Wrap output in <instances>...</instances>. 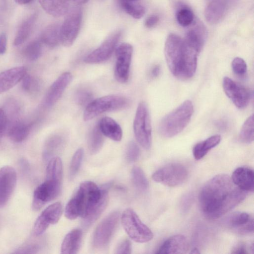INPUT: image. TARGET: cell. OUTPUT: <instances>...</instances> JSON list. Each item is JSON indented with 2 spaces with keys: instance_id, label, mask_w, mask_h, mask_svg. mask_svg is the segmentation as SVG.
<instances>
[{
  "instance_id": "obj_1",
  "label": "cell",
  "mask_w": 254,
  "mask_h": 254,
  "mask_svg": "<svg viewBox=\"0 0 254 254\" xmlns=\"http://www.w3.org/2000/svg\"><path fill=\"white\" fill-rule=\"evenodd\" d=\"M245 191L233 182L226 174H219L209 180L201 189L199 196L200 209L209 219L221 217L242 202Z\"/></svg>"
},
{
  "instance_id": "obj_2",
  "label": "cell",
  "mask_w": 254,
  "mask_h": 254,
  "mask_svg": "<svg viewBox=\"0 0 254 254\" xmlns=\"http://www.w3.org/2000/svg\"><path fill=\"white\" fill-rule=\"evenodd\" d=\"M199 52L180 36L170 34L164 47L166 63L172 73L177 78L185 80L195 73Z\"/></svg>"
},
{
  "instance_id": "obj_3",
  "label": "cell",
  "mask_w": 254,
  "mask_h": 254,
  "mask_svg": "<svg viewBox=\"0 0 254 254\" xmlns=\"http://www.w3.org/2000/svg\"><path fill=\"white\" fill-rule=\"evenodd\" d=\"M107 187L101 189L91 181L80 184L75 194L78 201L84 228L90 227L106 208L109 200Z\"/></svg>"
},
{
  "instance_id": "obj_4",
  "label": "cell",
  "mask_w": 254,
  "mask_h": 254,
  "mask_svg": "<svg viewBox=\"0 0 254 254\" xmlns=\"http://www.w3.org/2000/svg\"><path fill=\"white\" fill-rule=\"evenodd\" d=\"M193 113V106L186 100L165 116L159 125V131L164 137L170 138L180 133L188 125Z\"/></svg>"
},
{
  "instance_id": "obj_5",
  "label": "cell",
  "mask_w": 254,
  "mask_h": 254,
  "mask_svg": "<svg viewBox=\"0 0 254 254\" xmlns=\"http://www.w3.org/2000/svg\"><path fill=\"white\" fill-rule=\"evenodd\" d=\"M129 104V99L121 95H110L99 97L87 105L83 118L85 121H90L102 113L125 109Z\"/></svg>"
},
{
  "instance_id": "obj_6",
  "label": "cell",
  "mask_w": 254,
  "mask_h": 254,
  "mask_svg": "<svg viewBox=\"0 0 254 254\" xmlns=\"http://www.w3.org/2000/svg\"><path fill=\"white\" fill-rule=\"evenodd\" d=\"M121 222L128 236L137 243H146L153 238L151 230L141 221L136 213L130 208L123 211Z\"/></svg>"
},
{
  "instance_id": "obj_7",
  "label": "cell",
  "mask_w": 254,
  "mask_h": 254,
  "mask_svg": "<svg viewBox=\"0 0 254 254\" xmlns=\"http://www.w3.org/2000/svg\"><path fill=\"white\" fill-rule=\"evenodd\" d=\"M133 131L138 143L144 149L151 145L152 127L148 106L140 102L137 108L133 124Z\"/></svg>"
},
{
  "instance_id": "obj_8",
  "label": "cell",
  "mask_w": 254,
  "mask_h": 254,
  "mask_svg": "<svg viewBox=\"0 0 254 254\" xmlns=\"http://www.w3.org/2000/svg\"><path fill=\"white\" fill-rule=\"evenodd\" d=\"M82 17L81 8L74 6L69 8L60 27L61 44L64 47L71 46L80 31Z\"/></svg>"
},
{
  "instance_id": "obj_9",
  "label": "cell",
  "mask_w": 254,
  "mask_h": 254,
  "mask_svg": "<svg viewBox=\"0 0 254 254\" xmlns=\"http://www.w3.org/2000/svg\"><path fill=\"white\" fill-rule=\"evenodd\" d=\"M120 218L118 211H114L104 218L94 231L92 244L96 249H102L109 244L117 227Z\"/></svg>"
},
{
  "instance_id": "obj_10",
  "label": "cell",
  "mask_w": 254,
  "mask_h": 254,
  "mask_svg": "<svg viewBox=\"0 0 254 254\" xmlns=\"http://www.w3.org/2000/svg\"><path fill=\"white\" fill-rule=\"evenodd\" d=\"M188 172L186 168L180 163H170L155 172L152 179L165 186L174 187L180 186L187 180Z\"/></svg>"
},
{
  "instance_id": "obj_11",
  "label": "cell",
  "mask_w": 254,
  "mask_h": 254,
  "mask_svg": "<svg viewBox=\"0 0 254 254\" xmlns=\"http://www.w3.org/2000/svg\"><path fill=\"white\" fill-rule=\"evenodd\" d=\"M61 190V181L46 179L34 191L33 209L35 210L40 209L47 203L56 198L60 194Z\"/></svg>"
},
{
  "instance_id": "obj_12",
  "label": "cell",
  "mask_w": 254,
  "mask_h": 254,
  "mask_svg": "<svg viewBox=\"0 0 254 254\" xmlns=\"http://www.w3.org/2000/svg\"><path fill=\"white\" fill-rule=\"evenodd\" d=\"M132 53V46L127 43H122L115 50L114 74L116 80L120 83L128 81Z\"/></svg>"
},
{
  "instance_id": "obj_13",
  "label": "cell",
  "mask_w": 254,
  "mask_h": 254,
  "mask_svg": "<svg viewBox=\"0 0 254 254\" xmlns=\"http://www.w3.org/2000/svg\"><path fill=\"white\" fill-rule=\"evenodd\" d=\"M121 36V31L111 34L97 48L85 58L84 62L89 64H96L107 61L116 50Z\"/></svg>"
},
{
  "instance_id": "obj_14",
  "label": "cell",
  "mask_w": 254,
  "mask_h": 254,
  "mask_svg": "<svg viewBox=\"0 0 254 254\" xmlns=\"http://www.w3.org/2000/svg\"><path fill=\"white\" fill-rule=\"evenodd\" d=\"M222 84L226 95L238 108L248 106L251 98L249 89L227 76L224 77Z\"/></svg>"
},
{
  "instance_id": "obj_15",
  "label": "cell",
  "mask_w": 254,
  "mask_h": 254,
  "mask_svg": "<svg viewBox=\"0 0 254 254\" xmlns=\"http://www.w3.org/2000/svg\"><path fill=\"white\" fill-rule=\"evenodd\" d=\"M63 207L59 202H55L47 207L36 219L33 232L36 236L43 234L50 225L57 223L62 215Z\"/></svg>"
},
{
  "instance_id": "obj_16",
  "label": "cell",
  "mask_w": 254,
  "mask_h": 254,
  "mask_svg": "<svg viewBox=\"0 0 254 254\" xmlns=\"http://www.w3.org/2000/svg\"><path fill=\"white\" fill-rule=\"evenodd\" d=\"M17 174L11 166L0 168V207L4 206L10 199L16 186Z\"/></svg>"
},
{
  "instance_id": "obj_17",
  "label": "cell",
  "mask_w": 254,
  "mask_h": 254,
  "mask_svg": "<svg viewBox=\"0 0 254 254\" xmlns=\"http://www.w3.org/2000/svg\"><path fill=\"white\" fill-rule=\"evenodd\" d=\"M72 78V74L69 72H64L52 84L44 99V103L46 107H51L56 103L71 81Z\"/></svg>"
},
{
  "instance_id": "obj_18",
  "label": "cell",
  "mask_w": 254,
  "mask_h": 254,
  "mask_svg": "<svg viewBox=\"0 0 254 254\" xmlns=\"http://www.w3.org/2000/svg\"><path fill=\"white\" fill-rule=\"evenodd\" d=\"M254 217L245 212H236L231 214L227 219V224L235 232L247 235L254 232Z\"/></svg>"
},
{
  "instance_id": "obj_19",
  "label": "cell",
  "mask_w": 254,
  "mask_h": 254,
  "mask_svg": "<svg viewBox=\"0 0 254 254\" xmlns=\"http://www.w3.org/2000/svg\"><path fill=\"white\" fill-rule=\"evenodd\" d=\"M237 1V0H212L205 8V19L209 23H217Z\"/></svg>"
},
{
  "instance_id": "obj_20",
  "label": "cell",
  "mask_w": 254,
  "mask_h": 254,
  "mask_svg": "<svg viewBox=\"0 0 254 254\" xmlns=\"http://www.w3.org/2000/svg\"><path fill=\"white\" fill-rule=\"evenodd\" d=\"M24 66H17L6 69L0 73V94L5 92L22 80L26 74Z\"/></svg>"
},
{
  "instance_id": "obj_21",
  "label": "cell",
  "mask_w": 254,
  "mask_h": 254,
  "mask_svg": "<svg viewBox=\"0 0 254 254\" xmlns=\"http://www.w3.org/2000/svg\"><path fill=\"white\" fill-rule=\"evenodd\" d=\"M231 179L233 182L241 190L247 192L254 190V173L248 167L237 168L233 172Z\"/></svg>"
},
{
  "instance_id": "obj_22",
  "label": "cell",
  "mask_w": 254,
  "mask_h": 254,
  "mask_svg": "<svg viewBox=\"0 0 254 254\" xmlns=\"http://www.w3.org/2000/svg\"><path fill=\"white\" fill-rule=\"evenodd\" d=\"M189 249L186 238L176 235L166 240L156 252L157 254H185Z\"/></svg>"
},
{
  "instance_id": "obj_23",
  "label": "cell",
  "mask_w": 254,
  "mask_h": 254,
  "mask_svg": "<svg viewBox=\"0 0 254 254\" xmlns=\"http://www.w3.org/2000/svg\"><path fill=\"white\" fill-rule=\"evenodd\" d=\"M99 128L104 135L115 141H120L123 137V130L120 126L112 118H102L98 124Z\"/></svg>"
},
{
  "instance_id": "obj_24",
  "label": "cell",
  "mask_w": 254,
  "mask_h": 254,
  "mask_svg": "<svg viewBox=\"0 0 254 254\" xmlns=\"http://www.w3.org/2000/svg\"><path fill=\"white\" fill-rule=\"evenodd\" d=\"M82 236V231L78 229H73L67 233L61 245V253L76 254L80 247Z\"/></svg>"
},
{
  "instance_id": "obj_25",
  "label": "cell",
  "mask_w": 254,
  "mask_h": 254,
  "mask_svg": "<svg viewBox=\"0 0 254 254\" xmlns=\"http://www.w3.org/2000/svg\"><path fill=\"white\" fill-rule=\"evenodd\" d=\"M206 37L205 27L200 23H197L187 33L186 42L196 49L199 53L202 49Z\"/></svg>"
},
{
  "instance_id": "obj_26",
  "label": "cell",
  "mask_w": 254,
  "mask_h": 254,
  "mask_svg": "<svg viewBox=\"0 0 254 254\" xmlns=\"http://www.w3.org/2000/svg\"><path fill=\"white\" fill-rule=\"evenodd\" d=\"M39 2L46 12L56 17L65 15L69 9L67 0H39Z\"/></svg>"
},
{
  "instance_id": "obj_27",
  "label": "cell",
  "mask_w": 254,
  "mask_h": 254,
  "mask_svg": "<svg viewBox=\"0 0 254 254\" xmlns=\"http://www.w3.org/2000/svg\"><path fill=\"white\" fill-rule=\"evenodd\" d=\"M32 126L31 123L17 121L10 125L6 134L13 141L21 142L27 137Z\"/></svg>"
},
{
  "instance_id": "obj_28",
  "label": "cell",
  "mask_w": 254,
  "mask_h": 254,
  "mask_svg": "<svg viewBox=\"0 0 254 254\" xmlns=\"http://www.w3.org/2000/svg\"><path fill=\"white\" fill-rule=\"evenodd\" d=\"M221 139V136L216 134L196 144L192 149V154L195 159L198 160L202 159L209 150L219 144Z\"/></svg>"
},
{
  "instance_id": "obj_29",
  "label": "cell",
  "mask_w": 254,
  "mask_h": 254,
  "mask_svg": "<svg viewBox=\"0 0 254 254\" xmlns=\"http://www.w3.org/2000/svg\"><path fill=\"white\" fill-rule=\"evenodd\" d=\"M60 27L61 26L57 23L48 26L41 34V42L51 48L58 46L61 44Z\"/></svg>"
},
{
  "instance_id": "obj_30",
  "label": "cell",
  "mask_w": 254,
  "mask_h": 254,
  "mask_svg": "<svg viewBox=\"0 0 254 254\" xmlns=\"http://www.w3.org/2000/svg\"><path fill=\"white\" fill-rule=\"evenodd\" d=\"M36 16L35 13H33L21 23L16 34L13 42L14 45H20L28 39L34 25Z\"/></svg>"
},
{
  "instance_id": "obj_31",
  "label": "cell",
  "mask_w": 254,
  "mask_h": 254,
  "mask_svg": "<svg viewBox=\"0 0 254 254\" xmlns=\"http://www.w3.org/2000/svg\"><path fill=\"white\" fill-rule=\"evenodd\" d=\"M65 143L64 138L60 134H54L49 137L45 142L43 156L45 159H51L60 152Z\"/></svg>"
},
{
  "instance_id": "obj_32",
  "label": "cell",
  "mask_w": 254,
  "mask_h": 254,
  "mask_svg": "<svg viewBox=\"0 0 254 254\" xmlns=\"http://www.w3.org/2000/svg\"><path fill=\"white\" fill-rule=\"evenodd\" d=\"M103 136L98 125L90 131L88 138V147L91 154H96L101 149L104 143Z\"/></svg>"
},
{
  "instance_id": "obj_33",
  "label": "cell",
  "mask_w": 254,
  "mask_h": 254,
  "mask_svg": "<svg viewBox=\"0 0 254 254\" xmlns=\"http://www.w3.org/2000/svg\"><path fill=\"white\" fill-rule=\"evenodd\" d=\"M62 176L63 164L61 158L57 156L52 157L47 166L46 179L62 181Z\"/></svg>"
},
{
  "instance_id": "obj_34",
  "label": "cell",
  "mask_w": 254,
  "mask_h": 254,
  "mask_svg": "<svg viewBox=\"0 0 254 254\" xmlns=\"http://www.w3.org/2000/svg\"><path fill=\"white\" fill-rule=\"evenodd\" d=\"M132 182L136 189L145 192L149 188V183L143 170L137 166L132 168L131 172Z\"/></svg>"
},
{
  "instance_id": "obj_35",
  "label": "cell",
  "mask_w": 254,
  "mask_h": 254,
  "mask_svg": "<svg viewBox=\"0 0 254 254\" xmlns=\"http://www.w3.org/2000/svg\"><path fill=\"white\" fill-rule=\"evenodd\" d=\"M120 2L124 11L135 19L141 18L145 13V7L135 2L120 0Z\"/></svg>"
},
{
  "instance_id": "obj_36",
  "label": "cell",
  "mask_w": 254,
  "mask_h": 254,
  "mask_svg": "<svg viewBox=\"0 0 254 254\" xmlns=\"http://www.w3.org/2000/svg\"><path fill=\"white\" fill-rule=\"evenodd\" d=\"M254 115L250 116L244 123L240 130L239 137L245 143H251L254 139Z\"/></svg>"
},
{
  "instance_id": "obj_37",
  "label": "cell",
  "mask_w": 254,
  "mask_h": 254,
  "mask_svg": "<svg viewBox=\"0 0 254 254\" xmlns=\"http://www.w3.org/2000/svg\"><path fill=\"white\" fill-rule=\"evenodd\" d=\"M42 52V48L41 42L38 41H33L26 45L22 51V54L28 60L35 61L40 58Z\"/></svg>"
},
{
  "instance_id": "obj_38",
  "label": "cell",
  "mask_w": 254,
  "mask_h": 254,
  "mask_svg": "<svg viewBox=\"0 0 254 254\" xmlns=\"http://www.w3.org/2000/svg\"><path fill=\"white\" fill-rule=\"evenodd\" d=\"M176 18L178 23L183 27L190 25L194 20L193 12L188 7H182L177 12Z\"/></svg>"
},
{
  "instance_id": "obj_39",
  "label": "cell",
  "mask_w": 254,
  "mask_h": 254,
  "mask_svg": "<svg viewBox=\"0 0 254 254\" xmlns=\"http://www.w3.org/2000/svg\"><path fill=\"white\" fill-rule=\"evenodd\" d=\"M83 149L78 148L73 154L69 166V176L70 179H72L78 172L83 157Z\"/></svg>"
},
{
  "instance_id": "obj_40",
  "label": "cell",
  "mask_w": 254,
  "mask_h": 254,
  "mask_svg": "<svg viewBox=\"0 0 254 254\" xmlns=\"http://www.w3.org/2000/svg\"><path fill=\"white\" fill-rule=\"evenodd\" d=\"M93 95L90 90L84 87L78 89L74 94V100L79 105L88 104L92 101Z\"/></svg>"
},
{
  "instance_id": "obj_41",
  "label": "cell",
  "mask_w": 254,
  "mask_h": 254,
  "mask_svg": "<svg viewBox=\"0 0 254 254\" xmlns=\"http://www.w3.org/2000/svg\"><path fill=\"white\" fill-rule=\"evenodd\" d=\"M22 88L28 92H36L40 87L39 80L27 73L22 79Z\"/></svg>"
},
{
  "instance_id": "obj_42",
  "label": "cell",
  "mask_w": 254,
  "mask_h": 254,
  "mask_svg": "<svg viewBox=\"0 0 254 254\" xmlns=\"http://www.w3.org/2000/svg\"><path fill=\"white\" fill-rule=\"evenodd\" d=\"M232 68L234 73L239 76H244L247 71L246 62L240 57H236L232 62Z\"/></svg>"
},
{
  "instance_id": "obj_43",
  "label": "cell",
  "mask_w": 254,
  "mask_h": 254,
  "mask_svg": "<svg viewBox=\"0 0 254 254\" xmlns=\"http://www.w3.org/2000/svg\"><path fill=\"white\" fill-rule=\"evenodd\" d=\"M140 150L137 144L134 141H130L126 150V159L129 162L136 161L139 158Z\"/></svg>"
},
{
  "instance_id": "obj_44",
  "label": "cell",
  "mask_w": 254,
  "mask_h": 254,
  "mask_svg": "<svg viewBox=\"0 0 254 254\" xmlns=\"http://www.w3.org/2000/svg\"><path fill=\"white\" fill-rule=\"evenodd\" d=\"M10 125L8 117L3 108H0V136L6 134Z\"/></svg>"
},
{
  "instance_id": "obj_45",
  "label": "cell",
  "mask_w": 254,
  "mask_h": 254,
  "mask_svg": "<svg viewBox=\"0 0 254 254\" xmlns=\"http://www.w3.org/2000/svg\"><path fill=\"white\" fill-rule=\"evenodd\" d=\"M40 249L38 245L35 243L26 244L18 248L13 253L14 254H33L36 253Z\"/></svg>"
},
{
  "instance_id": "obj_46",
  "label": "cell",
  "mask_w": 254,
  "mask_h": 254,
  "mask_svg": "<svg viewBox=\"0 0 254 254\" xmlns=\"http://www.w3.org/2000/svg\"><path fill=\"white\" fill-rule=\"evenodd\" d=\"M115 251V253L118 254H130L131 251L130 242L128 240L122 241L118 245Z\"/></svg>"
},
{
  "instance_id": "obj_47",
  "label": "cell",
  "mask_w": 254,
  "mask_h": 254,
  "mask_svg": "<svg viewBox=\"0 0 254 254\" xmlns=\"http://www.w3.org/2000/svg\"><path fill=\"white\" fill-rule=\"evenodd\" d=\"M249 251L254 253V244L252 243L249 246H247L244 244H239L235 246L232 250V254H248Z\"/></svg>"
},
{
  "instance_id": "obj_48",
  "label": "cell",
  "mask_w": 254,
  "mask_h": 254,
  "mask_svg": "<svg viewBox=\"0 0 254 254\" xmlns=\"http://www.w3.org/2000/svg\"><path fill=\"white\" fill-rule=\"evenodd\" d=\"M193 197L190 193L186 195L181 201V207L183 211H187L189 209L192 202Z\"/></svg>"
},
{
  "instance_id": "obj_49",
  "label": "cell",
  "mask_w": 254,
  "mask_h": 254,
  "mask_svg": "<svg viewBox=\"0 0 254 254\" xmlns=\"http://www.w3.org/2000/svg\"><path fill=\"white\" fill-rule=\"evenodd\" d=\"M159 17L156 15H152L145 20L144 24L146 27L151 28L154 27L159 22Z\"/></svg>"
},
{
  "instance_id": "obj_50",
  "label": "cell",
  "mask_w": 254,
  "mask_h": 254,
  "mask_svg": "<svg viewBox=\"0 0 254 254\" xmlns=\"http://www.w3.org/2000/svg\"><path fill=\"white\" fill-rule=\"evenodd\" d=\"M7 37L5 33H0V54H4L6 51Z\"/></svg>"
},
{
  "instance_id": "obj_51",
  "label": "cell",
  "mask_w": 254,
  "mask_h": 254,
  "mask_svg": "<svg viewBox=\"0 0 254 254\" xmlns=\"http://www.w3.org/2000/svg\"><path fill=\"white\" fill-rule=\"evenodd\" d=\"M161 72V66L159 64L155 65L150 71L151 76L153 78L157 77Z\"/></svg>"
},
{
  "instance_id": "obj_52",
  "label": "cell",
  "mask_w": 254,
  "mask_h": 254,
  "mask_svg": "<svg viewBox=\"0 0 254 254\" xmlns=\"http://www.w3.org/2000/svg\"><path fill=\"white\" fill-rule=\"evenodd\" d=\"M15 2L19 4H26L30 3L33 0H14Z\"/></svg>"
},
{
  "instance_id": "obj_53",
  "label": "cell",
  "mask_w": 254,
  "mask_h": 254,
  "mask_svg": "<svg viewBox=\"0 0 254 254\" xmlns=\"http://www.w3.org/2000/svg\"><path fill=\"white\" fill-rule=\"evenodd\" d=\"M68 1H70L76 3L82 4L86 3L88 0H67Z\"/></svg>"
},
{
  "instance_id": "obj_54",
  "label": "cell",
  "mask_w": 254,
  "mask_h": 254,
  "mask_svg": "<svg viewBox=\"0 0 254 254\" xmlns=\"http://www.w3.org/2000/svg\"><path fill=\"white\" fill-rule=\"evenodd\" d=\"M191 254H199L200 252L198 251V249L194 248L192 250H191V251L190 252Z\"/></svg>"
},
{
  "instance_id": "obj_55",
  "label": "cell",
  "mask_w": 254,
  "mask_h": 254,
  "mask_svg": "<svg viewBox=\"0 0 254 254\" xmlns=\"http://www.w3.org/2000/svg\"><path fill=\"white\" fill-rule=\"evenodd\" d=\"M127 0V1H134V2H135L137 0Z\"/></svg>"
},
{
  "instance_id": "obj_56",
  "label": "cell",
  "mask_w": 254,
  "mask_h": 254,
  "mask_svg": "<svg viewBox=\"0 0 254 254\" xmlns=\"http://www.w3.org/2000/svg\"></svg>"
}]
</instances>
